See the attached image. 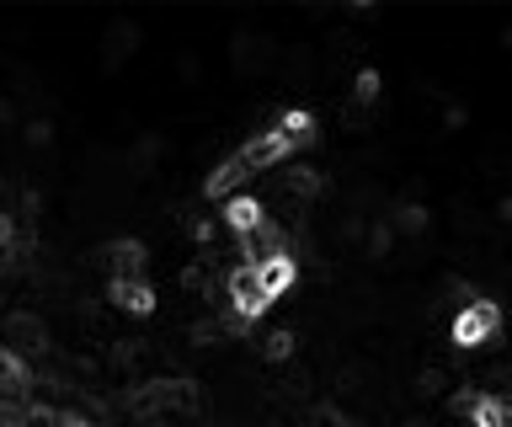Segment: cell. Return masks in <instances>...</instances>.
Segmentation results:
<instances>
[{
	"label": "cell",
	"instance_id": "28",
	"mask_svg": "<svg viewBox=\"0 0 512 427\" xmlns=\"http://www.w3.org/2000/svg\"><path fill=\"white\" fill-rule=\"evenodd\" d=\"M6 123H16V107H11L6 97H0V129H6Z\"/></svg>",
	"mask_w": 512,
	"mask_h": 427
},
{
	"label": "cell",
	"instance_id": "13",
	"mask_svg": "<svg viewBox=\"0 0 512 427\" xmlns=\"http://www.w3.org/2000/svg\"><path fill=\"white\" fill-rule=\"evenodd\" d=\"M427 219H432V214H427V203H411V198H406V203H395L390 230H395V235H422V230H427Z\"/></svg>",
	"mask_w": 512,
	"mask_h": 427
},
{
	"label": "cell",
	"instance_id": "29",
	"mask_svg": "<svg viewBox=\"0 0 512 427\" xmlns=\"http://www.w3.org/2000/svg\"><path fill=\"white\" fill-rule=\"evenodd\" d=\"M496 219H507V225H512V198H502V203H496Z\"/></svg>",
	"mask_w": 512,
	"mask_h": 427
},
{
	"label": "cell",
	"instance_id": "10",
	"mask_svg": "<svg viewBox=\"0 0 512 427\" xmlns=\"http://www.w3.org/2000/svg\"><path fill=\"white\" fill-rule=\"evenodd\" d=\"M32 390V369L27 358H16L11 347H0V401H22Z\"/></svg>",
	"mask_w": 512,
	"mask_h": 427
},
{
	"label": "cell",
	"instance_id": "6",
	"mask_svg": "<svg viewBox=\"0 0 512 427\" xmlns=\"http://www.w3.org/2000/svg\"><path fill=\"white\" fill-rule=\"evenodd\" d=\"M288 155H294V145L278 134V129H262L251 139V145H240V161H246L251 171H267V166H283Z\"/></svg>",
	"mask_w": 512,
	"mask_h": 427
},
{
	"label": "cell",
	"instance_id": "14",
	"mask_svg": "<svg viewBox=\"0 0 512 427\" xmlns=\"http://www.w3.org/2000/svg\"><path fill=\"white\" fill-rule=\"evenodd\" d=\"M294 353H299V337L288 326H278V331H267V337H262V358L267 363H288Z\"/></svg>",
	"mask_w": 512,
	"mask_h": 427
},
{
	"label": "cell",
	"instance_id": "25",
	"mask_svg": "<svg viewBox=\"0 0 512 427\" xmlns=\"http://www.w3.org/2000/svg\"><path fill=\"white\" fill-rule=\"evenodd\" d=\"M22 139H27V145H32V150H43V145H48V139H54V129H48V123H43V118H32V123H27V129H22Z\"/></svg>",
	"mask_w": 512,
	"mask_h": 427
},
{
	"label": "cell",
	"instance_id": "27",
	"mask_svg": "<svg viewBox=\"0 0 512 427\" xmlns=\"http://www.w3.org/2000/svg\"><path fill=\"white\" fill-rule=\"evenodd\" d=\"M443 123H448V129H464V123H470V113H464L459 102H448V107H443Z\"/></svg>",
	"mask_w": 512,
	"mask_h": 427
},
{
	"label": "cell",
	"instance_id": "23",
	"mask_svg": "<svg viewBox=\"0 0 512 427\" xmlns=\"http://www.w3.org/2000/svg\"><path fill=\"white\" fill-rule=\"evenodd\" d=\"M16 241H22V230H16V214H0V257H6V251H16Z\"/></svg>",
	"mask_w": 512,
	"mask_h": 427
},
{
	"label": "cell",
	"instance_id": "16",
	"mask_svg": "<svg viewBox=\"0 0 512 427\" xmlns=\"http://www.w3.org/2000/svg\"><path fill=\"white\" fill-rule=\"evenodd\" d=\"M411 390H416V401H443V395H448V374L427 363V369L411 379Z\"/></svg>",
	"mask_w": 512,
	"mask_h": 427
},
{
	"label": "cell",
	"instance_id": "5",
	"mask_svg": "<svg viewBox=\"0 0 512 427\" xmlns=\"http://www.w3.org/2000/svg\"><path fill=\"white\" fill-rule=\"evenodd\" d=\"M96 262L107 267V278H144L150 251H144V241H107L102 251H96Z\"/></svg>",
	"mask_w": 512,
	"mask_h": 427
},
{
	"label": "cell",
	"instance_id": "21",
	"mask_svg": "<svg viewBox=\"0 0 512 427\" xmlns=\"http://www.w3.org/2000/svg\"><path fill=\"white\" fill-rule=\"evenodd\" d=\"M475 401H480V390H470V385H459L454 395H448V411H454V417H470V411H475Z\"/></svg>",
	"mask_w": 512,
	"mask_h": 427
},
{
	"label": "cell",
	"instance_id": "15",
	"mask_svg": "<svg viewBox=\"0 0 512 427\" xmlns=\"http://www.w3.org/2000/svg\"><path fill=\"white\" fill-rule=\"evenodd\" d=\"M139 49V27L134 22H118L107 33V65H123V54H134Z\"/></svg>",
	"mask_w": 512,
	"mask_h": 427
},
{
	"label": "cell",
	"instance_id": "24",
	"mask_svg": "<svg viewBox=\"0 0 512 427\" xmlns=\"http://www.w3.org/2000/svg\"><path fill=\"white\" fill-rule=\"evenodd\" d=\"M448 294H454V305H459V310L480 299V289H475V283H464V278H448Z\"/></svg>",
	"mask_w": 512,
	"mask_h": 427
},
{
	"label": "cell",
	"instance_id": "11",
	"mask_svg": "<svg viewBox=\"0 0 512 427\" xmlns=\"http://www.w3.org/2000/svg\"><path fill=\"white\" fill-rule=\"evenodd\" d=\"M278 134H283L294 150H310L315 139H320V123H315V113H310V107H288V113L278 118Z\"/></svg>",
	"mask_w": 512,
	"mask_h": 427
},
{
	"label": "cell",
	"instance_id": "30",
	"mask_svg": "<svg viewBox=\"0 0 512 427\" xmlns=\"http://www.w3.org/2000/svg\"><path fill=\"white\" fill-rule=\"evenodd\" d=\"M6 203H11V182H0V214H6Z\"/></svg>",
	"mask_w": 512,
	"mask_h": 427
},
{
	"label": "cell",
	"instance_id": "20",
	"mask_svg": "<svg viewBox=\"0 0 512 427\" xmlns=\"http://www.w3.org/2000/svg\"><path fill=\"white\" fill-rule=\"evenodd\" d=\"M187 337H192V347H214L224 331H219V321H192V326H187Z\"/></svg>",
	"mask_w": 512,
	"mask_h": 427
},
{
	"label": "cell",
	"instance_id": "7",
	"mask_svg": "<svg viewBox=\"0 0 512 427\" xmlns=\"http://www.w3.org/2000/svg\"><path fill=\"white\" fill-rule=\"evenodd\" d=\"M224 225H230L235 235H251V230H262V225H267V203H262V198H251V193H235V198H224Z\"/></svg>",
	"mask_w": 512,
	"mask_h": 427
},
{
	"label": "cell",
	"instance_id": "22",
	"mask_svg": "<svg viewBox=\"0 0 512 427\" xmlns=\"http://www.w3.org/2000/svg\"><path fill=\"white\" fill-rule=\"evenodd\" d=\"M144 358V342H118L112 347V369H128V363Z\"/></svg>",
	"mask_w": 512,
	"mask_h": 427
},
{
	"label": "cell",
	"instance_id": "31",
	"mask_svg": "<svg viewBox=\"0 0 512 427\" xmlns=\"http://www.w3.org/2000/svg\"><path fill=\"white\" fill-rule=\"evenodd\" d=\"M502 43H507V54H512V27H507V38H502Z\"/></svg>",
	"mask_w": 512,
	"mask_h": 427
},
{
	"label": "cell",
	"instance_id": "26",
	"mask_svg": "<svg viewBox=\"0 0 512 427\" xmlns=\"http://www.w3.org/2000/svg\"><path fill=\"white\" fill-rule=\"evenodd\" d=\"M214 235H219V219H192V241L198 246H208Z\"/></svg>",
	"mask_w": 512,
	"mask_h": 427
},
{
	"label": "cell",
	"instance_id": "3",
	"mask_svg": "<svg viewBox=\"0 0 512 427\" xmlns=\"http://www.w3.org/2000/svg\"><path fill=\"white\" fill-rule=\"evenodd\" d=\"M0 337L11 342L16 358L48 353V326H43V315H32V310H6V321H0Z\"/></svg>",
	"mask_w": 512,
	"mask_h": 427
},
{
	"label": "cell",
	"instance_id": "9",
	"mask_svg": "<svg viewBox=\"0 0 512 427\" xmlns=\"http://www.w3.org/2000/svg\"><path fill=\"white\" fill-rule=\"evenodd\" d=\"M246 177H251V166L240 161V155H230V161H219L214 171H208L203 193H208V198H235L240 187H246Z\"/></svg>",
	"mask_w": 512,
	"mask_h": 427
},
{
	"label": "cell",
	"instance_id": "32",
	"mask_svg": "<svg viewBox=\"0 0 512 427\" xmlns=\"http://www.w3.org/2000/svg\"><path fill=\"white\" fill-rule=\"evenodd\" d=\"M150 427H166V422H150Z\"/></svg>",
	"mask_w": 512,
	"mask_h": 427
},
{
	"label": "cell",
	"instance_id": "1",
	"mask_svg": "<svg viewBox=\"0 0 512 427\" xmlns=\"http://www.w3.org/2000/svg\"><path fill=\"white\" fill-rule=\"evenodd\" d=\"M448 342H454L459 353H475V347L502 342V305L480 294L475 305H464V310L454 315V321H448Z\"/></svg>",
	"mask_w": 512,
	"mask_h": 427
},
{
	"label": "cell",
	"instance_id": "12",
	"mask_svg": "<svg viewBox=\"0 0 512 427\" xmlns=\"http://www.w3.org/2000/svg\"><path fill=\"white\" fill-rule=\"evenodd\" d=\"M283 187H288V198H304V203H310V198H320V193H326V177H320L315 166H288Z\"/></svg>",
	"mask_w": 512,
	"mask_h": 427
},
{
	"label": "cell",
	"instance_id": "8",
	"mask_svg": "<svg viewBox=\"0 0 512 427\" xmlns=\"http://www.w3.org/2000/svg\"><path fill=\"white\" fill-rule=\"evenodd\" d=\"M256 283H262V294H267V305H272V299H283L299 283V262L283 251V257H272V262L256 267Z\"/></svg>",
	"mask_w": 512,
	"mask_h": 427
},
{
	"label": "cell",
	"instance_id": "17",
	"mask_svg": "<svg viewBox=\"0 0 512 427\" xmlns=\"http://www.w3.org/2000/svg\"><path fill=\"white\" fill-rule=\"evenodd\" d=\"M470 422L475 427H507V401H502V395H480L475 411H470Z\"/></svg>",
	"mask_w": 512,
	"mask_h": 427
},
{
	"label": "cell",
	"instance_id": "4",
	"mask_svg": "<svg viewBox=\"0 0 512 427\" xmlns=\"http://www.w3.org/2000/svg\"><path fill=\"white\" fill-rule=\"evenodd\" d=\"M107 299H112V310L134 315V321H150L155 305H160L150 278H107Z\"/></svg>",
	"mask_w": 512,
	"mask_h": 427
},
{
	"label": "cell",
	"instance_id": "19",
	"mask_svg": "<svg viewBox=\"0 0 512 427\" xmlns=\"http://www.w3.org/2000/svg\"><path fill=\"white\" fill-rule=\"evenodd\" d=\"M363 246H368V257H390V246H395V230H390V219H374V225L363 230Z\"/></svg>",
	"mask_w": 512,
	"mask_h": 427
},
{
	"label": "cell",
	"instance_id": "18",
	"mask_svg": "<svg viewBox=\"0 0 512 427\" xmlns=\"http://www.w3.org/2000/svg\"><path fill=\"white\" fill-rule=\"evenodd\" d=\"M379 97H384L379 70H358V81H352V102H358V113H363V107H374Z\"/></svg>",
	"mask_w": 512,
	"mask_h": 427
},
{
	"label": "cell",
	"instance_id": "2",
	"mask_svg": "<svg viewBox=\"0 0 512 427\" xmlns=\"http://www.w3.org/2000/svg\"><path fill=\"white\" fill-rule=\"evenodd\" d=\"M224 299H230V315H240V321H262L267 315V294L256 283V267H246V262L224 273Z\"/></svg>",
	"mask_w": 512,
	"mask_h": 427
}]
</instances>
